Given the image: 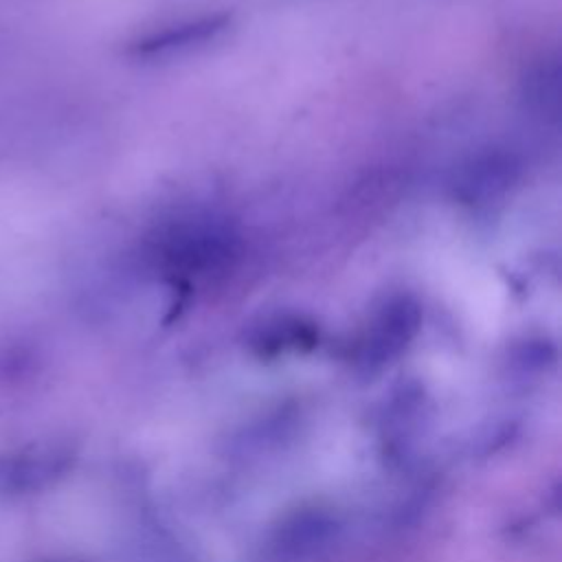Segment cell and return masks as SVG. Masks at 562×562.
I'll list each match as a JSON object with an SVG mask.
<instances>
[{
	"label": "cell",
	"mask_w": 562,
	"mask_h": 562,
	"mask_svg": "<svg viewBox=\"0 0 562 562\" xmlns=\"http://www.w3.org/2000/svg\"><path fill=\"white\" fill-rule=\"evenodd\" d=\"M417 327V307L406 299H395L384 305L362 338V358L378 364L395 356Z\"/></svg>",
	"instance_id": "1"
}]
</instances>
